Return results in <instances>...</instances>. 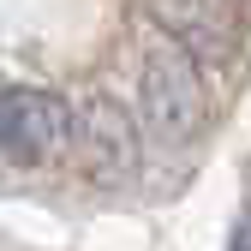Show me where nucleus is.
Masks as SVG:
<instances>
[{
  "label": "nucleus",
  "instance_id": "nucleus-1",
  "mask_svg": "<svg viewBox=\"0 0 251 251\" xmlns=\"http://www.w3.org/2000/svg\"><path fill=\"white\" fill-rule=\"evenodd\" d=\"M138 132L150 126V138L162 144H192L209 120V96H203V72L192 54H179L168 42H155L138 60Z\"/></svg>",
  "mask_w": 251,
  "mask_h": 251
},
{
  "label": "nucleus",
  "instance_id": "nucleus-2",
  "mask_svg": "<svg viewBox=\"0 0 251 251\" xmlns=\"http://www.w3.org/2000/svg\"><path fill=\"white\" fill-rule=\"evenodd\" d=\"M72 126H66V150H78V162L96 174V179H120L138 168L144 155V132H138V114L114 102L108 90H84V96L66 102Z\"/></svg>",
  "mask_w": 251,
  "mask_h": 251
},
{
  "label": "nucleus",
  "instance_id": "nucleus-3",
  "mask_svg": "<svg viewBox=\"0 0 251 251\" xmlns=\"http://www.w3.org/2000/svg\"><path fill=\"white\" fill-rule=\"evenodd\" d=\"M66 96L42 84H18L0 96V155L12 168H48L54 155H66Z\"/></svg>",
  "mask_w": 251,
  "mask_h": 251
},
{
  "label": "nucleus",
  "instance_id": "nucleus-4",
  "mask_svg": "<svg viewBox=\"0 0 251 251\" xmlns=\"http://www.w3.org/2000/svg\"><path fill=\"white\" fill-rule=\"evenodd\" d=\"M155 24L174 30L168 48H179V54L198 60V54H227L239 12L233 6H155Z\"/></svg>",
  "mask_w": 251,
  "mask_h": 251
}]
</instances>
